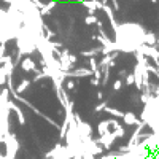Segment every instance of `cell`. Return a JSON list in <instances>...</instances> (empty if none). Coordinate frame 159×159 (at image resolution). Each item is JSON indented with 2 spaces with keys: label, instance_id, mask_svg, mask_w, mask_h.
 Wrapping results in <instances>:
<instances>
[{
  "label": "cell",
  "instance_id": "4",
  "mask_svg": "<svg viewBox=\"0 0 159 159\" xmlns=\"http://www.w3.org/2000/svg\"><path fill=\"white\" fill-rule=\"evenodd\" d=\"M135 83V78H134V73H129L127 76H126V84H134Z\"/></svg>",
  "mask_w": 159,
  "mask_h": 159
},
{
  "label": "cell",
  "instance_id": "3",
  "mask_svg": "<svg viewBox=\"0 0 159 159\" xmlns=\"http://www.w3.org/2000/svg\"><path fill=\"white\" fill-rule=\"evenodd\" d=\"M32 81H27V80H25V81H22V84H19L18 86V92H24L25 89H27L29 88V84H30Z\"/></svg>",
  "mask_w": 159,
  "mask_h": 159
},
{
  "label": "cell",
  "instance_id": "6",
  "mask_svg": "<svg viewBox=\"0 0 159 159\" xmlns=\"http://www.w3.org/2000/svg\"><path fill=\"white\" fill-rule=\"evenodd\" d=\"M92 22H97V21H96V18H94V16H89V18L86 19V24H92Z\"/></svg>",
  "mask_w": 159,
  "mask_h": 159
},
{
  "label": "cell",
  "instance_id": "5",
  "mask_svg": "<svg viewBox=\"0 0 159 159\" xmlns=\"http://www.w3.org/2000/svg\"><path fill=\"white\" fill-rule=\"evenodd\" d=\"M121 88H123L121 81H119V80H116V81H115V84H113V89H115V91H119Z\"/></svg>",
  "mask_w": 159,
  "mask_h": 159
},
{
  "label": "cell",
  "instance_id": "2",
  "mask_svg": "<svg viewBox=\"0 0 159 159\" xmlns=\"http://www.w3.org/2000/svg\"><path fill=\"white\" fill-rule=\"evenodd\" d=\"M124 123L126 124H140V121H139V118L134 115V113H124Z\"/></svg>",
  "mask_w": 159,
  "mask_h": 159
},
{
  "label": "cell",
  "instance_id": "1",
  "mask_svg": "<svg viewBox=\"0 0 159 159\" xmlns=\"http://www.w3.org/2000/svg\"><path fill=\"white\" fill-rule=\"evenodd\" d=\"M21 67H22V70H25V72H37V70H35V62H34L30 57H25V59L22 61V64H21Z\"/></svg>",
  "mask_w": 159,
  "mask_h": 159
},
{
  "label": "cell",
  "instance_id": "7",
  "mask_svg": "<svg viewBox=\"0 0 159 159\" xmlns=\"http://www.w3.org/2000/svg\"><path fill=\"white\" fill-rule=\"evenodd\" d=\"M65 86H67V89H73L75 88V83L73 81H67V84H65Z\"/></svg>",
  "mask_w": 159,
  "mask_h": 159
}]
</instances>
